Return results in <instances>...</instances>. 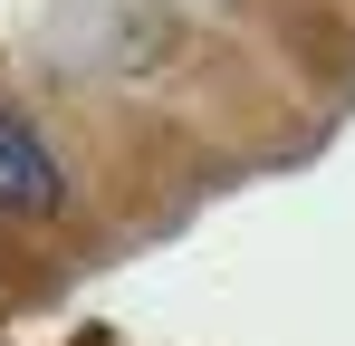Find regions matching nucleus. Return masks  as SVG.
Here are the masks:
<instances>
[{"label":"nucleus","instance_id":"f257e3e1","mask_svg":"<svg viewBox=\"0 0 355 346\" xmlns=\"http://www.w3.org/2000/svg\"><path fill=\"white\" fill-rule=\"evenodd\" d=\"M67 183H58V154L19 125V115H0V212H19V222H39V212H58Z\"/></svg>","mask_w":355,"mask_h":346}]
</instances>
